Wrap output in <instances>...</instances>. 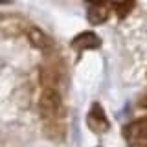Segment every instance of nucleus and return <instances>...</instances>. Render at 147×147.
Segmentation results:
<instances>
[{"label": "nucleus", "mask_w": 147, "mask_h": 147, "mask_svg": "<svg viewBox=\"0 0 147 147\" xmlns=\"http://www.w3.org/2000/svg\"><path fill=\"white\" fill-rule=\"evenodd\" d=\"M39 110H40V116L44 118V121L48 119H59L64 114L63 109V99L61 94H59L57 88H46L42 90L39 98Z\"/></svg>", "instance_id": "1"}, {"label": "nucleus", "mask_w": 147, "mask_h": 147, "mask_svg": "<svg viewBox=\"0 0 147 147\" xmlns=\"http://www.w3.org/2000/svg\"><path fill=\"white\" fill-rule=\"evenodd\" d=\"M86 125H88V129L92 132H96V134H103V132H107L110 129L109 118H107V114H105V110L99 103L90 105V110H88V114H86Z\"/></svg>", "instance_id": "2"}, {"label": "nucleus", "mask_w": 147, "mask_h": 147, "mask_svg": "<svg viewBox=\"0 0 147 147\" xmlns=\"http://www.w3.org/2000/svg\"><path fill=\"white\" fill-rule=\"evenodd\" d=\"M70 46L74 50H79V52H83V50H98L101 46V39L94 31H81L72 39Z\"/></svg>", "instance_id": "3"}, {"label": "nucleus", "mask_w": 147, "mask_h": 147, "mask_svg": "<svg viewBox=\"0 0 147 147\" xmlns=\"http://www.w3.org/2000/svg\"><path fill=\"white\" fill-rule=\"evenodd\" d=\"M123 136L129 140V144H131V142H136V140H144V138H147V118L131 121L125 129H123Z\"/></svg>", "instance_id": "4"}, {"label": "nucleus", "mask_w": 147, "mask_h": 147, "mask_svg": "<svg viewBox=\"0 0 147 147\" xmlns=\"http://www.w3.org/2000/svg\"><path fill=\"white\" fill-rule=\"evenodd\" d=\"M28 35V40H30V44L33 46L37 50H48L50 46V39L46 37V33L42 30H39V28H30V30L26 31Z\"/></svg>", "instance_id": "5"}, {"label": "nucleus", "mask_w": 147, "mask_h": 147, "mask_svg": "<svg viewBox=\"0 0 147 147\" xmlns=\"http://www.w3.org/2000/svg\"><path fill=\"white\" fill-rule=\"evenodd\" d=\"M44 134L46 138L53 142H59L64 138V123H61V119H48L44 121Z\"/></svg>", "instance_id": "6"}, {"label": "nucleus", "mask_w": 147, "mask_h": 147, "mask_svg": "<svg viewBox=\"0 0 147 147\" xmlns=\"http://www.w3.org/2000/svg\"><path fill=\"white\" fill-rule=\"evenodd\" d=\"M86 17H88L90 24H103V22L109 18V7H107V4H92V6L88 7Z\"/></svg>", "instance_id": "7"}, {"label": "nucleus", "mask_w": 147, "mask_h": 147, "mask_svg": "<svg viewBox=\"0 0 147 147\" xmlns=\"http://www.w3.org/2000/svg\"><path fill=\"white\" fill-rule=\"evenodd\" d=\"M132 7H134V0H123V2H119L116 6V13L119 18H125L129 13L132 11Z\"/></svg>", "instance_id": "8"}, {"label": "nucleus", "mask_w": 147, "mask_h": 147, "mask_svg": "<svg viewBox=\"0 0 147 147\" xmlns=\"http://www.w3.org/2000/svg\"><path fill=\"white\" fill-rule=\"evenodd\" d=\"M131 147H147V138H144V140H136V142H131Z\"/></svg>", "instance_id": "9"}, {"label": "nucleus", "mask_w": 147, "mask_h": 147, "mask_svg": "<svg viewBox=\"0 0 147 147\" xmlns=\"http://www.w3.org/2000/svg\"><path fill=\"white\" fill-rule=\"evenodd\" d=\"M0 4H11V0H0Z\"/></svg>", "instance_id": "10"}, {"label": "nucleus", "mask_w": 147, "mask_h": 147, "mask_svg": "<svg viewBox=\"0 0 147 147\" xmlns=\"http://www.w3.org/2000/svg\"><path fill=\"white\" fill-rule=\"evenodd\" d=\"M142 105H144V107H145V109H147V98H145V99H144V101H142Z\"/></svg>", "instance_id": "11"}]
</instances>
